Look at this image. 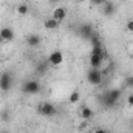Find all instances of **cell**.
I'll return each mask as SVG.
<instances>
[{"label":"cell","mask_w":133,"mask_h":133,"mask_svg":"<svg viewBox=\"0 0 133 133\" xmlns=\"http://www.w3.org/2000/svg\"><path fill=\"white\" fill-rule=\"evenodd\" d=\"M26 45H28L30 48H37V46H40V45H42V37H40L39 34H30V36L26 37Z\"/></svg>","instance_id":"11"},{"label":"cell","mask_w":133,"mask_h":133,"mask_svg":"<svg viewBox=\"0 0 133 133\" xmlns=\"http://www.w3.org/2000/svg\"><path fill=\"white\" fill-rule=\"evenodd\" d=\"M93 133H108V132H107L105 129H96V130H95Z\"/></svg>","instance_id":"21"},{"label":"cell","mask_w":133,"mask_h":133,"mask_svg":"<svg viewBox=\"0 0 133 133\" xmlns=\"http://www.w3.org/2000/svg\"><path fill=\"white\" fill-rule=\"evenodd\" d=\"M45 71H46V64L39 65V68H37V73H45Z\"/></svg>","instance_id":"19"},{"label":"cell","mask_w":133,"mask_h":133,"mask_svg":"<svg viewBox=\"0 0 133 133\" xmlns=\"http://www.w3.org/2000/svg\"><path fill=\"white\" fill-rule=\"evenodd\" d=\"M104 61H105V53H104V54L90 53V66H91V68H101V70H102Z\"/></svg>","instance_id":"7"},{"label":"cell","mask_w":133,"mask_h":133,"mask_svg":"<svg viewBox=\"0 0 133 133\" xmlns=\"http://www.w3.org/2000/svg\"><path fill=\"white\" fill-rule=\"evenodd\" d=\"M0 36H2V39H3L5 42H11V40H14V31H12V28H9V26H3V28H0Z\"/></svg>","instance_id":"13"},{"label":"cell","mask_w":133,"mask_h":133,"mask_svg":"<svg viewBox=\"0 0 133 133\" xmlns=\"http://www.w3.org/2000/svg\"><path fill=\"white\" fill-rule=\"evenodd\" d=\"M79 34L84 37V39H91L95 36V31H93V26L90 23H82L79 25Z\"/></svg>","instance_id":"9"},{"label":"cell","mask_w":133,"mask_h":133,"mask_svg":"<svg viewBox=\"0 0 133 133\" xmlns=\"http://www.w3.org/2000/svg\"><path fill=\"white\" fill-rule=\"evenodd\" d=\"M87 81H88V84H91L95 87L101 85L102 81H104V71L101 68H91L90 66V70L87 73Z\"/></svg>","instance_id":"2"},{"label":"cell","mask_w":133,"mask_h":133,"mask_svg":"<svg viewBox=\"0 0 133 133\" xmlns=\"http://www.w3.org/2000/svg\"><path fill=\"white\" fill-rule=\"evenodd\" d=\"M105 2H108V0H90V3L91 5H96V6H102Z\"/></svg>","instance_id":"18"},{"label":"cell","mask_w":133,"mask_h":133,"mask_svg":"<svg viewBox=\"0 0 133 133\" xmlns=\"http://www.w3.org/2000/svg\"><path fill=\"white\" fill-rule=\"evenodd\" d=\"M119 2H125V0H119Z\"/></svg>","instance_id":"24"},{"label":"cell","mask_w":133,"mask_h":133,"mask_svg":"<svg viewBox=\"0 0 133 133\" xmlns=\"http://www.w3.org/2000/svg\"><path fill=\"white\" fill-rule=\"evenodd\" d=\"M59 26H61V23L56 22L53 17H48V19L43 20V28L48 30V31H56V30H59Z\"/></svg>","instance_id":"12"},{"label":"cell","mask_w":133,"mask_h":133,"mask_svg":"<svg viewBox=\"0 0 133 133\" xmlns=\"http://www.w3.org/2000/svg\"><path fill=\"white\" fill-rule=\"evenodd\" d=\"M79 2H82V0H79Z\"/></svg>","instance_id":"27"},{"label":"cell","mask_w":133,"mask_h":133,"mask_svg":"<svg viewBox=\"0 0 133 133\" xmlns=\"http://www.w3.org/2000/svg\"><path fill=\"white\" fill-rule=\"evenodd\" d=\"M127 104H129L130 107H133V95H129V98H127Z\"/></svg>","instance_id":"20"},{"label":"cell","mask_w":133,"mask_h":133,"mask_svg":"<svg viewBox=\"0 0 133 133\" xmlns=\"http://www.w3.org/2000/svg\"><path fill=\"white\" fill-rule=\"evenodd\" d=\"M3 43H5V40H3V39H2V36H0V45H3Z\"/></svg>","instance_id":"23"},{"label":"cell","mask_w":133,"mask_h":133,"mask_svg":"<svg viewBox=\"0 0 133 133\" xmlns=\"http://www.w3.org/2000/svg\"><path fill=\"white\" fill-rule=\"evenodd\" d=\"M2 133H8V132H2Z\"/></svg>","instance_id":"25"},{"label":"cell","mask_w":133,"mask_h":133,"mask_svg":"<svg viewBox=\"0 0 133 133\" xmlns=\"http://www.w3.org/2000/svg\"><path fill=\"white\" fill-rule=\"evenodd\" d=\"M37 111H39L42 116H45V118H53V116L57 113V108H56V105L51 104V102H40L39 107H37Z\"/></svg>","instance_id":"3"},{"label":"cell","mask_w":133,"mask_h":133,"mask_svg":"<svg viewBox=\"0 0 133 133\" xmlns=\"http://www.w3.org/2000/svg\"><path fill=\"white\" fill-rule=\"evenodd\" d=\"M12 87V74L9 71H3L0 74V90L2 91H9Z\"/></svg>","instance_id":"5"},{"label":"cell","mask_w":133,"mask_h":133,"mask_svg":"<svg viewBox=\"0 0 133 133\" xmlns=\"http://www.w3.org/2000/svg\"><path fill=\"white\" fill-rule=\"evenodd\" d=\"M116 12V5L113 3V2H105L104 5H102V14L105 16V17H111L113 14Z\"/></svg>","instance_id":"10"},{"label":"cell","mask_w":133,"mask_h":133,"mask_svg":"<svg viewBox=\"0 0 133 133\" xmlns=\"http://www.w3.org/2000/svg\"><path fill=\"white\" fill-rule=\"evenodd\" d=\"M132 54H133V50H132Z\"/></svg>","instance_id":"26"},{"label":"cell","mask_w":133,"mask_h":133,"mask_svg":"<svg viewBox=\"0 0 133 133\" xmlns=\"http://www.w3.org/2000/svg\"><path fill=\"white\" fill-rule=\"evenodd\" d=\"M81 116H82L84 119H91V118L95 116V111H93L90 107H85V105H84V107L81 108Z\"/></svg>","instance_id":"14"},{"label":"cell","mask_w":133,"mask_h":133,"mask_svg":"<svg viewBox=\"0 0 133 133\" xmlns=\"http://www.w3.org/2000/svg\"><path fill=\"white\" fill-rule=\"evenodd\" d=\"M16 11H17L19 16H26V14L30 12V5H26V3H20V5H17Z\"/></svg>","instance_id":"15"},{"label":"cell","mask_w":133,"mask_h":133,"mask_svg":"<svg viewBox=\"0 0 133 133\" xmlns=\"http://www.w3.org/2000/svg\"><path fill=\"white\" fill-rule=\"evenodd\" d=\"M51 17H53L56 22L62 23V22L66 19V9L64 8V6H57V8H54L53 12H51Z\"/></svg>","instance_id":"8"},{"label":"cell","mask_w":133,"mask_h":133,"mask_svg":"<svg viewBox=\"0 0 133 133\" xmlns=\"http://www.w3.org/2000/svg\"><path fill=\"white\" fill-rule=\"evenodd\" d=\"M22 90H23V93H26V95H37V93L40 91V82L36 81V79H28V81H25Z\"/></svg>","instance_id":"4"},{"label":"cell","mask_w":133,"mask_h":133,"mask_svg":"<svg viewBox=\"0 0 133 133\" xmlns=\"http://www.w3.org/2000/svg\"><path fill=\"white\" fill-rule=\"evenodd\" d=\"M81 101V93H79V90H73L71 93H70V96H68V102L70 104H77Z\"/></svg>","instance_id":"16"},{"label":"cell","mask_w":133,"mask_h":133,"mask_svg":"<svg viewBox=\"0 0 133 133\" xmlns=\"http://www.w3.org/2000/svg\"><path fill=\"white\" fill-rule=\"evenodd\" d=\"M48 64L51 66H59L64 64V53L62 51H59V50H54V51H51L50 53V56H48Z\"/></svg>","instance_id":"6"},{"label":"cell","mask_w":133,"mask_h":133,"mask_svg":"<svg viewBox=\"0 0 133 133\" xmlns=\"http://www.w3.org/2000/svg\"><path fill=\"white\" fill-rule=\"evenodd\" d=\"M121 95H122V90H119V88H115V90L107 91L105 96H104V99H102L104 107H105V108H113V107L118 104V101H119V98H121Z\"/></svg>","instance_id":"1"},{"label":"cell","mask_w":133,"mask_h":133,"mask_svg":"<svg viewBox=\"0 0 133 133\" xmlns=\"http://www.w3.org/2000/svg\"><path fill=\"white\" fill-rule=\"evenodd\" d=\"M125 30H127L129 33H133V19L127 20V23H125Z\"/></svg>","instance_id":"17"},{"label":"cell","mask_w":133,"mask_h":133,"mask_svg":"<svg viewBox=\"0 0 133 133\" xmlns=\"http://www.w3.org/2000/svg\"><path fill=\"white\" fill-rule=\"evenodd\" d=\"M127 84H129V85H133V77H129V79H127Z\"/></svg>","instance_id":"22"}]
</instances>
